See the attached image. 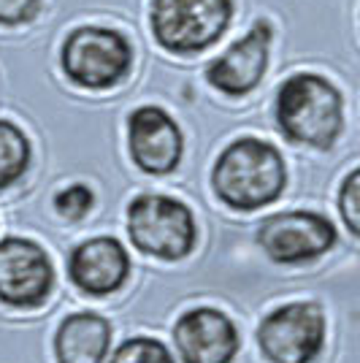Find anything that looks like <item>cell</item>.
<instances>
[{
    "label": "cell",
    "instance_id": "cell-4",
    "mask_svg": "<svg viewBox=\"0 0 360 363\" xmlns=\"http://www.w3.org/2000/svg\"><path fill=\"white\" fill-rule=\"evenodd\" d=\"M128 233L141 252L160 260H181L193 252L198 239L193 212L176 198L157 193H147L130 201Z\"/></svg>",
    "mask_w": 360,
    "mask_h": 363
},
{
    "label": "cell",
    "instance_id": "cell-14",
    "mask_svg": "<svg viewBox=\"0 0 360 363\" xmlns=\"http://www.w3.org/2000/svg\"><path fill=\"white\" fill-rule=\"evenodd\" d=\"M30 168V141L14 122L0 120V190L11 187Z\"/></svg>",
    "mask_w": 360,
    "mask_h": 363
},
{
    "label": "cell",
    "instance_id": "cell-3",
    "mask_svg": "<svg viewBox=\"0 0 360 363\" xmlns=\"http://www.w3.org/2000/svg\"><path fill=\"white\" fill-rule=\"evenodd\" d=\"M233 19V0H152L154 41L174 55L214 46Z\"/></svg>",
    "mask_w": 360,
    "mask_h": 363
},
{
    "label": "cell",
    "instance_id": "cell-10",
    "mask_svg": "<svg viewBox=\"0 0 360 363\" xmlns=\"http://www.w3.org/2000/svg\"><path fill=\"white\" fill-rule=\"evenodd\" d=\"M130 157L141 171L163 177L179 166L184 138L174 117L160 106L135 108L128 120Z\"/></svg>",
    "mask_w": 360,
    "mask_h": 363
},
{
    "label": "cell",
    "instance_id": "cell-13",
    "mask_svg": "<svg viewBox=\"0 0 360 363\" xmlns=\"http://www.w3.org/2000/svg\"><path fill=\"white\" fill-rule=\"evenodd\" d=\"M108 347H111V325L95 312L68 315L55 336L57 363H103Z\"/></svg>",
    "mask_w": 360,
    "mask_h": 363
},
{
    "label": "cell",
    "instance_id": "cell-12",
    "mask_svg": "<svg viewBox=\"0 0 360 363\" xmlns=\"http://www.w3.org/2000/svg\"><path fill=\"white\" fill-rule=\"evenodd\" d=\"M71 282L87 296H108L120 290L130 274V257L114 236H98L79 244L68 257Z\"/></svg>",
    "mask_w": 360,
    "mask_h": 363
},
{
    "label": "cell",
    "instance_id": "cell-2",
    "mask_svg": "<svg viewBox=\"0 0 360 363\" xmlns=\"http://www.w3.org/2000/svg\"><path fill=\"white\" fill-rule=\"evenodd\" d=\"M279 130L312 150H330L344 128V98L320 74H293L274 104Z\"/></svg>",
    "mask_w": 360,
    "mask_h": 363
},
{
    "label": "cell",
    "instance_id": "cell-18",
    "mask_svg": "<svg viewBox=\"0 0 360 363\" xmlns=\"http://www.w3.org/2000/svg\"><path fill=\"white\" fill-rule=\"evenodd\" d=\"M41 0H0V25H25L35 19Z\"/></svg>",
    "mask_w": 360,
    "mask_h": 363
},
{
    "label": "cell",
    "instance_id": "cell-9",
    "mask_svg": "<svg viewBox=\"0 0 360 363\" xmlns=\"http://www.w3.org/2000/svg\"><path fill=\"white\" fill-rule=\"evenodd\" d=\"M274 38V28L266 19H257L244 38L230 44L220 57L206 65V82L225 95H247L260 84L269 68V49Z\"/></svg>",
    "mask_w": 360,
    "mask_h": 363
},
{
    "label": "cell",
    "instance_id": "cell-8",
    "mask_svg": "<svg viewBox=\"0 0 360 363\" xmlns=\"http://www.w3.org/2000/svg\"><path fill=\"white\" fill-rule=\"evenodd\" d=\"M55 285V266L41 244L9 236L0 242V303L33 309L46 301Z\"/></svg>",
    "mask_w": 360,
    "mask_h": 363
},
{
    "label": "cell",
    "instance_id": "cell-17",
    "mask_svg": "<svg viewBox=\"0 0 360 363\" xmlns=\"http://www.w3.org/2000/svg\"><path fill=\"white\" fill-rule=\"evenodd\" d=\"M92 203H95V196L87 184H71L55 196V209L65 220H81L92 209Z\"/></svg>",
    "mask_w": 360,
    "mask_h": 363
},
{
    "label": "cell",
    "instance_id": "cell-7",
    "mask_svg": "<svg viewBox=\"0 0 360 363\" xmlns=\"http://www.w3.org/2000/svg\"><path fill=\"white\" fill-rule=\"evenodd\" d=\"M257 244L274 263L296 266L325 255L336 244V228L317 212H279L260 223Z\"/></svg>",
    "mask_w": 360,
    "mask_h": 363
},
{
    "label": "cell",
    "instance_id": "cell-16",
    "mask_svg": "<svg viewBox=\"0 0 360 363\" xmlns=\"http://www.w3.org/2000/svg\"><path fill=\"white\" fill-rule=\"evenodd\" d=\"M339 212L347 230L352 236H360V171H349L342 190H339Z\"/></svg>",
    "mask_w": 360,
    "mask_h": 363
},
{
    "label": "cell",
    "instance_id": "cell-5",
    "mask_svg": "<svg viewBox=\"0 0 360 363\" xmlns=\"http://www.w3.org/2000/svg\"><path fill=\"white\" fill-rule=\"evenodd\" d=\"M60 62L62 74L74 84L87 90H108L128 76L133 49L120 30L87 25L68 33Z\"/></svg>",
    "mask_w": 360,
    "mask_h": 363
},
{
    "label": "cell",
    "instance_id": "cell-15",
    "mask_svg": "<svg viewBox=\"0 0 360 363\" xmlns=\"http://www.w3.org/2000/svg\"><path fill=\"white\" fill-rule=\"evenodd\" d=\"M108 363H176L163 342L152 336H133L114 350Z\"/></svg>",
    "mask_w": 360,
    "mask_h": 363
},
{
    "label": "cell",
    "instance_id": "cell-1",
    "mask_svg": "<svg viewBox=\"0 0 360 363\" xmlns=\"http://www.w3.org/2000/svg\"><path fill=\"white\" fill-rule=\"evenodd\" d=\"M287 182L279 150L263 138H236L223 150L211 171V187L230 209L252 212L282 196Z\"/></svg>",
    "mask_w": 360,
    "mask_h": 363
},
{
    "label": "cell",
    "instance_id": "cell-11",
    "mask_svg": "<svg viewBox=\"0 0 360 363\" xmlns=\"http://www.w3.org/2000/svg\"><path fill=\"white\" fill-rule=\"evenodd\" d=\"M174 345L184 363H230L239 352V331L225 312L198 306L176 320Z\"/></svg>",
    "mask_w": 360,
    "mask_h": 363
},
{
    "label": "cell",
    "instance_id": "cell-6",
    "mask_svg": "<svg viewBox=\"0 0 360 363\" xmlns=\"http://www.w3.org/2000/svg\"><path fill=\"white\" fill-rule=\"evenodd\" d=\"M325 342L320 306L293 301L269 312L257 328V345L271 363H312Z\"/></svg>",
    "mask_w": 360,
    "mask_h": 363
}]
</instances>
